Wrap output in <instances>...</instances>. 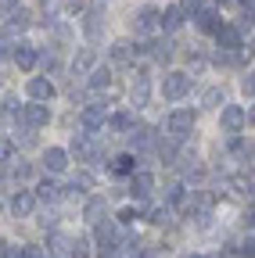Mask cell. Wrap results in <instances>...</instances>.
Here are the masks:
<instances>
[{"mask_svg": "<svg viewBox=\"0 0 255 258\" xmlns=\"http://www.w3.org/2000/svg\"><path fill=\"white\" fill-rule=\"evenodd\" d=\"M133 169H137V154H119L112 161V172H119V176H130Z\"/></svg>", "mask_w": 255, "mask_h": 258, "instance_id": "cell-21", "label": "cell"}, {"mask_svg": "<svg viewBox=\"0 0 255 258\" xmlns=\"http://www.w3.org/2000/svg\"><path fill=\"white\" fill-rule=\"evenodd\" d=\"M158 15H162V11H155V8H144L140 15H137V32H155L158 29Z\"/></svg>", "mask_w": 255, "mask_h": 258, "instance_id": "cell-17", "label": "cell"}, {"mask_svg": "<svg viewBox=\"0 0 255 258\" xmlns=\"http://www.w3.org/2000/svg\"><path fill=\"white\" fill-rule=\"evenodd\" d=\"M25 25H29V11H22V8H18V11H11V22H8V29H4V32L11 36V32H22Z\"/></svg>", "mask_w": 255, "mask_h": 258, "instance_id": "cell-23", "label": "cell"}, {"mask_svg": "<svg viewBox=\"0 0 255 258\" xmlns=\"http://www.w3.org/2000/svg\"><path fill=\"white\" fill-rule=\"evenodd\" d=\"M194 18H198V29H205V32H216V29H219L216 4H201V8H194Z\"/></svg>", "mask_w": 255, "mask_h": 258, "instance_id": "cell-10", "label": "cell"}, {"mask_svg": "<svg viewBox=\"0 0 255 258\" xmlns=\"http://www.w3.org/2000/svg\"><path fill=\"white\" fill-rule=\"evenodd\" d=\"M93 61H97V54H93L90 47H83V50L76 54V64H72V72H76V76H83V72H90V69H93Z\"/></svg>", "mask_w": 255, "mask_h": 258, "instance_id": "cell-18", "label": "cell"}, {"mask_svg": "<svg viewBox=\"0 0 255 258\" xmlns=\"http://www.w3.org/2000/svg\"><path fill=\"white\" fill-rule=\"evenodd\" d=\"M4 247H8V244H4V240H0V258H4Z\"/></svg>", "mask_w": 255, "mask_h": 258, "instance_id": "cell-36", "label": "cell"}, {"mask_svg": "<svg viewBox=\"0 0 255 258\" xmlns=\"http://www.w3.org/2000/svg\"><path fill=\"white\" fill-rule=\"evenodd\" d=\"M219 122H223V129H227V133H241V129L248 125V111H244L241 104H227Z\"/></svg>", "mask_w": 255, "mask_h": 258, "instance_id": "cell-4", "label": "cell"}, {"mask_svg": "<svg viewBox=\"0 0 255 258\" xmlns=\"http://www.w3.org/2000/svg\"><path fill=\"white\" fill-rule=\"evenodd\" d=\"M101 29H105V15H101V8H90L86 18H83V32H86L90 40H97V36H101Z\"/></svg>", "mask_w": 255, "mask_h": 258, "instance_id": "cell-11", "label": "cell"}, {"mask_svg": "<svg viewBox=\"0 0 255 258\" xmlns=\"http://www.w3.org/2000/svg\"><path fill=\"white\" fill-rule=\"evenodd\" d=\"M93 240H97V251H101V258H112L115 254V240H119V230H115V222H101L97 219V230H93Z\"/></svg>", "mask_w": 255, "mask_h": 258, "instance_id": "cell-1", "label": "cell"}, {"mask_svg": "<svg viewBox=\"0 0 255 258\" xmlns=\"http://www.w3.org/2000/svg\"><path fill=\"white\" fill-rule=\"evenodd\" d=\"M11 158V144L8 140H0V161H8Z\"/></svg>", "mask_w": 255, "mask_h": 258, "instance_id": "cell-34", "label": "cell"}, {"mask_svg": "<svg viewBox=\"0 0 255 258\" xmlns=\"http://www.w3.org/2000/svg\"><path fill=\"white\" fill-rule=\"evenodd\" d=\"M147 219H151L155 226H162V222H169V205H155V208L147 212Z\"/></svg>", "mask_w": 255, "mask_h": 258, "instance_id": "cell-28", "label": "cell"}, {"mask_svg": "<svg viewBox=\"0 0 255 258\" xmlns=\"http://www.w3.org/2000/svg\"><path fill=\"white\" fill-rule=\"evenodd\" d=\"M133 57H137V47H133L130 40L112 43V61H115V64H133Z\"/></svg>", "mask_w": 255, "mask_h": 258, "instance_id": "cell-12", "label": "cell"}, {"mask_svg": "<svg viewBox=\"0 0 255 258\" xmlns=\"http://www.w3.org/2000/svg\"><path fill=\"white\" fill-rule=\"evenodd\" d=\"M83 215H86L90 222H97V219L105 215V198H90V201H86V208H83Z\"/></svg>", "mask_w": 255, "mask_h": 258, "instance_id": "cell-24", "label": "cell"}, {"mask_svg": "<svg viewBox=\"0 0 255 258\" xmlns=\"http://www.w3.org/2000/svg\"><path fill=\"white\" fill-rule=\"evenodd\" d=\"M216 43H219V50H241V47H244L241 29H237V25H219V29H216Z\"/></svg>", "mask_w": 255, "mask_h": 258, "instance_id": "cell-5", "label": "cell"}, {"mask_svg": "<svg viewBox=\"0 0 255 258\" xmlns=\"http://www.w3.org/2000/svg\"><path fill=\"white\" fill-rule=\"evenodd\" d=\"M133 147H137V151H147V147H155V129H147V125L133 129Z\"/></svg>", "mask_w": 255, "mask_h": 258, "instance_id": "cell-22", "label": "cell"}, {"mask_svg": "<svg viewBox=\"0 0 255 258\" xmlns=\"http://www.w3.org/2000/svg\"><path fill=\"white\" fill-rule=\"evenodd\" d=\"M130 125H133V115H130V111H119V115H112V129H115V133H126Z\"/></svg>", "mask_w": 255, "mask_h": 258, "instance_id": "cell-27", "label": "cell"}, {"mask_svg": "<svg viewBox=\"0 0 255 258\" xmlns=\"http://www.w3.org/2000/svg\"><path fill=\"white\" fill-rule=\"evenodd\" d=\"M29 97H33V101H50L54 97V83L50 79H29Z\"/></svg>", "mask_w": 255, "mask_h": 258, "instance_id": "cell-13", "label": "cell"}, {"mask_svg": "<svg viewBox=\"0 0 255 258\" xmlns=\"http://www.w3.org/2000/svg\"><path fill=\"white\" fill-rule=\"evenodd\" d=\"M22 118H25V125H29V129H40V125H47V122H50V108H47V101H36V104H25Z\"/></svg>", "mask_w": 255, "mask_h": 258, "instance_id": "cell-6", "label": "cell"}, {"mask_svg": "<svg viewBox=\"0 0 255 258\" xmlns=\"http://www.w3.org/2000/svg\"><path fill=\"white\" fill-rule=\"evenodd\" d=\"M43 165L50 169V172H61L69 165V154L61 151V147H47V154H43Z\"/></svg>", "mask_w": 255, "mask_h": 258, "instance_id": "cell-14", "label": "cell"}, {"mask_svg": "<svg viewBox=\"0 0 255 258\" xmlns=\"http://www.w3.org/2000/svg\"><path fill=\"white\" fill-rule=\"evenodd\" d=\"M241 90H244V97H251V90H255V79H251V76H244V79H241Z\"/></svg>", "mask_w": 255, "mask_h": 258, "instance_id": "cell-32", "label": "cell"}, {"mask_svg": "<svg viewBox=\"0 0 255 258\" xmlns=\"http://www.w3.org/2000/svg\"><path fill=\"white\" fill-rule=\"evenodd\" d=\"M105 125V104H86L83 108V129L86 133H93V129Z\"/></svg>", "mask_w": 255, "mask_h": 258, "instance_id": "cell-9", "label": "cell"}, {"mask_svg": "<svg viewBox=\"0 0 255 258\" xmlns=\"http://www.w3.org/2000/svg\"><path fill=\"white\" fill-rule=\"evenodd\" d=\"M133 179H130V194L133 198H151V190H155V179H151V172H130Z\"/></svg>", "mask_w": 255, "mask_h": 258, "instance_id": "cell-8", "label": "cell"}, {"mask_svg": "<svg viewBox=\"0 0 255 258\" xmlns=\"http://www.w3.org/2000/svg\"><path fill=\"white\" fill-rule=\"evenodd\" d=\"M58 194H61V186L50 183V179H43V183L36 186V198H40V201H58Z\"/></svg>", "mask_w": 255, "mask_h": 258, "instance_id": "cell-25", "label": "cell"}, {"mask_svg": "<svg viewBox=\"0 0 255 258\" xmlns=\"http://www.w3.org/2000/svg\"><path fill=\"white\" fill-rule=\"evenodd\" d=\"M194 122H198V115H194V111H187V108L173 111V115H169V133H173V140H183L190 129H194Z\"/></svg>", "mask_w": 255, "mask_h": 258, "instance_id": "cell-2", "label": "cell"}, {"mask_svg": "<svg viewBox=\"0 0 255 258\" xmlns=\"http://www.w3.org/2000/svg\"><path fill=\"white\" fill-rule=\"evenodd\" d=\"M72 154H76L79 161H90V158H93V154H97V151H93V147H90V140H86V133H79V137L72 140Z\"/></svg>", "mask_w": 255, "mask_h": 258, "instance_id": "cell-20", "label": "cell"}, {"mask_svg": "<svg viewBox=\"0 0 255 258\" xmlns=\"http://www.w3.org/2000/svg\"><path fill=\"white\" fill-rule=\"evenodd\" d=\"M190 258H201V254H190Z\"/></svg>", "mask_w": 255, "mask_h": 258, "instance_id": "cell-37", "label": "cell"}, {"mask_svg": "<svg viewBox=\"0 0 255 258\" xmlns=\"http://www.w3.org/2000/svg\"><path fill=\"white\" fill-rule=\"evenodd\" d=\"M15 61H18V69H22V72H29V69L36 64V47L18 43V47H15Z\"/></svg>", "mask_w": 255, "mask_h": 258, "instance_id": "cell-16", "label": "cell"}, {"mask_svg": "<svg viewBox=\"0 0 255 258\" xmlns=\"http://www.w3.org/2000/svg\"><path fill=\"white\" fill-rule=\"evenodd\" d=\"M223 101H227V93H223V90H209L205 93V108H219Z\"/></svg>", "mask_w": 255, "mask_h": 258, "instance_id": "cell-29", "label": "cell"}, {"mask_svg": "<svg viewBox=\"0 0 255 258\" xmlns=\"http://www.w3.org/2000/svg\"><path fill=\"white\" fill-rule=\"evenodd\" d=\"M151 97V83H147V72H137V86H133V108H144Z\"/></svg>", "mask_w": 255, "mask_h": 258, "instance_id": "cell-15", "label": "cell"}, {"mask_svg": "<svg viewBox=\"0 0 255 258\" xmlns=\"http://www.w3.org/2000/svg\"><path fill=\"white\" fill-rule=\"evenodd\" d=\"M234 61H237L234 50H219V54H216V64H234Z\"/></svg>", "mask_w": 255, "mask_h": 258, "instance_id": "cell-31", "label": "cell"}, {"mask_svg": "<svg viewBox=\"0 0 255 258\" xmlns=\"http://www.w3.org/2000/svg\"><path fill=\"white\" fill-rule=\"evenodd\" d=\"M33 208H36V194H29V190H18V194H15V201H11V212H15V219H29V215H33Z\"/></svg>", "mask_w": 255, "mask_h": 258, "instance_id": "cell-7", "label": "cell"}, {"mask_svg": "<svg viewBox=\"0 0 255 258\" xmlns=\"http://www.w3.org/2000/svg\"><path fill=\"white\" fill-rule=\"evenodd\" d=\"M108 86H112V72H108V69L90 72V90H108Z\"/></svg>", "mask_w": 255, "mask_h": 258, "instance_id": "cell-26", "label": "cell"}, {"mask_svg": "<svg viewBox=\"0 0 255 258\" xmlns=\"http://www.w3.org/2000/svg\"><path fill=\"white\" fill-rule=\"evenodd\" d=\"M183 18H187V15H183V11H180V4H176V8H169L166 15H158V25H162V29H180V25H183Z\"/></svg>", "mask_w": 255, "mask_h": 258, "instance_id": "cell-19", "label": "cell"}, {"mask_svg": "<svg viewBox=\"0 0 255 258\" xmlns=\"http://www.w3.org/2000/svg\"><path fill=\"white\" fill-rule=\"evenodd\" d=\"M187 90H190V76H187V72H169V76L162 79V93L169 97V101L187 97Z\"/></svg>", "mask_w": 255, "mask_h": 258, "instance_id": "cell-3", "label": "cell"}, {"mask_svg": "<svg viewBox=\"0 0 255 258\" xmlns=\"http://www.w3.org/2000/svg\"><path fill=\"white\" fill-rule=\"evenodd\" d=\"M4 258H25V247H4Z\"/></svg>", "mask_w": 255, "mask_h": 258, "instance_id": "cell-33", "label": "cell"}, {"mask_svg": "<svg viewBox=\"0 0 255 258\" xmlns=\"http://www.w3.org/2000/svg\"><path fill=\"white\" fill-rule=\"evenodd\" d=\"M133 219H137V212H133V208H126V212L119 215V222H133Z\"/></svg>", "mask_w": 255, "mask_h": 258, "instance_id": "cell-35", "label": "cell"}, {"mask_svg": "<svg viewBox=\"0 0 255 258\" xmlns=\"http://www.w3.org/2000/svg\"><path fill=\"white\" fill-rule=\"evenodd\" d=\"M234 186H237V194H251V176H237Z\"/></svg>", "mask_w": 255, "mask_h": 258, "instance_id": "cell-30", "label": "cell"}]
</instances>
